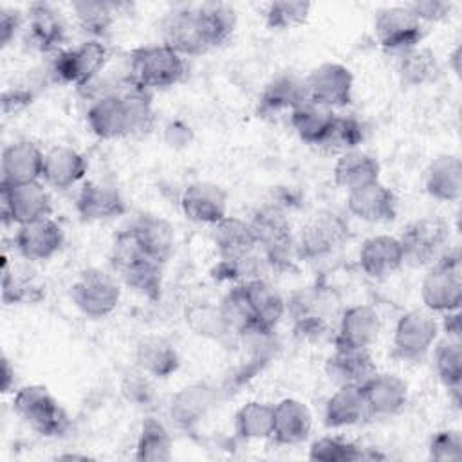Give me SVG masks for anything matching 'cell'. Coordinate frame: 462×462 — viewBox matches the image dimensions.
<instances>
[{
	"label": "cell",
	"instance_id": "cell-16",
	"mask_svg": "<svg viewBox=\"0 0 462 462\" xmlns=\"http://www.w3.org/2000/svg\"><path fill=\"white\" fill-rule=\"evenodd\" d=\"M161 34L162 43L184 58L209 51L197 7H180L168 13L161 22Z\"/></svg>",
	"mask_w": 462,
	"mask_h": 462
},
{
	"label": "cell",
	"instance_id": "cell-55",
	"mask_svg": "<svg viewBox=\"0 0 462 462\" xmlns=\"http://www.w3.org/2000/svg\"><path fill=\"white\" fill-rule=\"evenodd\" d=\"M446 337H455L460 339V309L451 310V312H444V321H442Z\"/></svg>",
	"mask_w": 462,
	"mask_h": 462
},
{
	"label": "cell",
	"instance_id": "cell-18",
	"mask_svg": "<svg viewBox=\"0 0 462 462\" xmlns=\"http://www.w3.org/2000/svg\"><path fill=\"white\" fill-rule=\"evenodd\" d=\"M43 155L32 141H14L7 144L0 159V186H18L42 180Z\"/></svg>",
	"mask_w": 462,
	"mask_h": 462
},
{
	"label": "cell",
	"instance_id": "cell-2",
	"mask_svg": "<svg viewBox=\"0 0 462 462\" xmlns=\"http://www.w3.org/2000/svg\"><path fill=\"white\" fill-rule=\"evenodd\" d=\"M110 263L125 285L157 301L162 292V265L146 256L134 242L128 229H123L112 245Z\"/></svg>",
	"mask_w": 462,
	"mask_h": 462
},
{
	"label": "cell",
	"instance_id": "cell-31",
	"mask_svg": "<svg viewBox=\"0 0 462 462\" xmlns=\"http://www.w3.org/2000/svg\"><path fill=\"white\" fill-rule=\"evenodd\" d=\"M312 430V413L305 402L298 399H282L273 406L271 439L280 446H294L303 442Z\"/></svg>",
	"mask_w": 462,
	"mask_h": 462
},
{
	"label": "cell",
	"instance_id": "cell-6",
	"mask_svg": "<svg viewBox=\"0 0 462 462\" xmlns=\"http://www.w3.org/2000/svg\"><path fill=\"white\" fill-rule=\"evenodd\" d=\"M249 222L254 229L260 254L265 258L267 265L280 271L291 269L294 258L298 256L291 220L287 215L276 206H263L253 215Z\"/></svg>",
	"mask_w": 462,
	"mask_h": 462
},
{
	"label": "cell",
	"instance_id": "cell-17",
	"mask_svg": "<svg viewBox=\"0 0 462 462\" xmlns=\"http://www.w3.org/2000/svg\"><path fill=\"white\" fill-rule=\"evenodd\" d=\"M253 312V336H269L287 310L280 291L263 278L240 283Z\"/></svg>",
	"mask_w": 462,
	"mask_h": 462
},
{
	"label": "cell",
	"instance_id": "cell-25",
	"mask_svg": "<svg viewBox=\"0 0 462 462\" xmlns=\"http://www.w3.org/2000/svg\"><path fill=\"white\" fill-rule=\"evenodd\" d=\"M27 40L40 52H60L67 40V27L60 11L47 4L36 2L27 9Z\"/></svg>",
	"mask_w": 462,
	"mask_h": 462
},
{
	"label": "cell",
	"instance_id": "cell-19",
	"mask_svg": "<svg viewBox=\"0 0 462 462\" xmlns=\"http://www.w3.org/2000/svg\"><path fill=\"white\" fill-rule=\"evenodd\" d=\"M63 244V229L51 217L16 226L13 245L16 253L29 262L49 260Z\"/></svg>",
	"mask_w": 462,
	"mask_h": 462
},
{
	"label": "cell",
	"instance_id": "cell-38",
	"mask_svg": "<svg viewBox=\"0 0 462 462\" xmlns=\"http://www.w3.org/2000/svg\"><path fill=\"white\" fill-rule=\"evenodd\" d=\"M336 116V110L307 99L289 114V119L292 130L303 143L319 146L327 137Z\"/></svg>",
	"mask_w": 462,
	"mask_h": 462
},
{
	"label": "cell",
	"instance_id": "cell-48",
	"mask_svg": "<svg viewBox=\"0 0 462 462\" xmlns=\"http://www.w3.org/2000/svg\"><path fill=\"white\" fill-rule=\"evenodd\" d=\"M365 139V128L359 119L352 116H336L327 137L319 144L325 152H336L345 153L350 150H356Z\"/></svg>",
	"mask_w": 462,
	"mask_h": 462
},
{
	"label": "cell",
	"instance_id": "cell-46",
	"mask_svg": "<svg viewBox=\"0 0 462 462\" xmlns=\"http://www.w3.org/2000/svg\"><path fill=\"white\" fill-rule=\"evenodd\" d=\"M433 365L439 379L448 390L462 386V345L460 339L444 337L435 345Z\"/></svg>",
	"mask_w": 462,
	"mask_h": 462
},
{
	"label": "cell",
	"instance_id": "cell-42",
	"mask_svg": "<svg viewBox=\"0 0 462 462\" xmlns=\"http://www.w3.org/2000/svg\"><path fill=\"white\" fill-rule=\"evenodd\" d=\"M117 7H121V4L99 0H81L72 4L78 25L94 40H103L110 32V27L116 22Z\"/></svg>",
	"mask_w": 462,
	"mask_h": 462
},
{
	"label": "cell",
	"instance_id": "cell-29",
	"mask_svg": "<svg viewBox=\"0 0 462 462\" xmlns=\"http://www.w3.org/2000/svg\"><path fill=\"white\" fill-rule=\"evenodd\" d=\"M76 211L83 222H101L121 217L126 211V202L117 188L88 180L76 197Z\"/></svg>",
	"mask_w": 462,
	"mask_h": 462
},
{
	"label": "cell",
	"instance_id": "cell-57",
	"mask_svg": "<svg viewBox=\"0 0 462 462\" xmlns=\"http://www.w3.org/2000/svg\"><path fill=\"white\" fill-rule=\"evenodd\" d=\"M460 56H462V49H460V45H457L453 49V52L449 54V63H451V69L457 76H460Z\"/></svg>",
	"mask_w": 462,
	"mask_h": 462
},
{
	"label": "cell",
	"instance_id": "cell-20",
	"mask_svg": "<svg viewBox=\"0 0 462 462\" xmlns=\"http://www.w3.org/2000/svg\"><path fill=\"white\" fill-rule=\"evenodd\" d=\"M381 332V318L379 312L366 305L357 303L341 310L334 345L336 346H356V348H370Z\"/></svg>",
	"mask_w": 462,
	"mask_h": 462
},
{
	"label": "cell",
	"instance_id": "cell-53",
	"mask_svg": "<svg viewBox=\"0 0 462 462\" xmlns=\"http://www.w3.org/2000/svg\"><path fill=\"white\" fill-rule=\"evenodd\" d=\"M144 375H146V374L137 368V374H132V375L125 381L123 392H125V395H126L130 401H135V402L148 401V395L152 393V390H150V384H148V381H146Z\"/></svg>",
	"mask_w": 462,
	"mask_h": 462
},
{
	"label": "cell",
	"instance_id": "cell-33",
	"mask_svg": "<svg viewBox=\"0 0 462 462\" xmlns=\"http://www.w3.org/2000/svg\"><path fill=\"white\" fill-rule=\"evenodd\" d=\"M88 170L87 159L70 146H52L43 155V184L54 189H67L78 184Z\"/></svg>",
	"mask_w": 462,
	"mask_h": 462
},
{
	"label": "cell",
	"instance_id": "cell-56",
	"mask_svg": "<svg viewBox=\"0 0 462 462\" xmlns=\"http://www.w3.org/2000/svg\"><path fill=\"white\" fill-rule=\"evenodd\" d=\"M14 386V366L7 359V356H2V392L7 393Z\"/></svg>",
	"mask_w": 462,
	"mask_h": 462
},
{
	"label": "cell",
	"instance_id": "cell-47",
	"mask_svg": "<svg viewBox=\"0 0 462 462\" xmlns=\"http://www.w3.org/2000/svg\"><path fill=\"white\" fill-rule=\"evenodd\" d=\"M186 323L197 336L206 339L220 341L231 332L224 321L220 307L208 301L189 305L186 309Z\"/></svg>",
	"mask_w": 462,
	"mask_h": 462
},
{
	"label": "cell",
	"instance_id": "cell-4",
	"mask_svg": "<svg viewBox=\"0 0 462 462\" xmlns=\"http://www.w3.org/2000/svg\"><path fill=\"white\" fill-rule=\"evenodd\" d=\"M339 298L330 287H309L291 296L287 310L292 316L294 330L305 337H319L337 325L341 310Z\"/></svg>",
	"mask_w": 462,
	"mask_h": 462
},
{
	"label": "cell",
	"instance_id": "cell-37",
	"mask_svg": "<svg viewBox=\"0 0 462 462\" xmlns=\"http://www.w3.org/2000/svg\"><path fill=\"white\" fill-rule=\"evenodd\" d=\"M368 415L365 395L361 386L345 384L327 399L325 424L328 428H346L363 422Z\"/></svg>",
	"mask_w": 462,
	"mask_h": 462
},
{
	"label": "cell",
	"instance_id": "cell-28",
	"mask_svg": "<svg viewBox=\"0 0 462 462\" xmlns=\"http://www.w3.org/2000/svg\"><path fill=\"white\" fill-rule=\"evenodd\" d=\"M375 372L377 366L370 354V348L334 345V352L325 363V374L336 386H361Z\"/></svg>",
	"mask_w": 462,
	"mask_h": 462
},
{
	"label": "cell",
	"instance_id": "cell-40",
	"mask_svg": "<svg viewBox=\"0 0 462 462\" xmlns=\"http://www.w3.org/2000/svg\"><path fill=\"white\" fill-rule=\"evenodd\" d=\"M43 298L42 285L34 280L27 269H16L11 265L9 256H2V300L5 305L36 303Z\"/></svg>",
	"mask_w": 462,
	"mask_h": 462
},
{
	"label": "cell",
	"instance_id": "cell-23",
	"mask_svg": "<svg viewBox=\"0 0 462 462\" xmlns=\"http://www.w3.org/2000/svg\"><path fill=\"white\" fill-rule=\"evenodd\" d=\"M217 390L208 383H191L173 393L168 408L171 422L180 430L197 428L215 408Z\"/></svg>",
	"mask_w": 462,
	"mask_h": 462
},
{
	"label": "cell",
	"instance_id": "cell-32",
	"mask_svg": "<svg viewBox=\"0 0 462 462\" xmlns=\"http://www.w3.org/2000/svg\"><path fill=\"white\" fill-rule=\"evenodd\" d=\"M211 240L220 260H233L258 251L254 229L249 220L226 215L211 226Z\"/></svg>",
	"mask_w": 462,
	"mask_h": 462
},
{
	"label": "cell",
	"instance_id": "cell-12",
	"mask_svg": "<svg viewBox=\"0 0 462 462\" xmlns=\"http://www.w3.org/2000/svg\"><path fill=\"white\" fill-rule=\"evenodd\" d=\"M439 323L428 310L404 312L393 328V356L402 361H420L435 345Z\"/></svg>",
	"mask_w": 462,
	"mask_h": 462
},
{
	"label": "cell",
	"instance_id": "cell-34",
	"mask_svg": "<svg viewBox=\"0 0 462 462\" xmlns=\"http://www.w3.org/2000/svg\"><path fill=\"white\" fill-rule=\"evenodd\" d=\"M424 188L435 200H458L462 197V162L458 155L444 153L435 157L426 168Z\"/></svg>",
	"mask_w": 462,
	"mask_h": 462
},
{
	"label": "cell",
	"instance_id": "cell-26",
	"mask_svg": "<svg viewBox=\"0 0 462 462\" xmlns=\"http://www.w3.org/2000/svg\"><path fill=\"white\" fill-rule=\"evenodd\" d=\"M348 211L365 222H390L397 215V197L381 180L346 193Z\"/></svg>",
	"mask_w": 462,
	"mask_h": 462
},
{
	"label": "cell",
	"instance_id": "cell-22",
	"mask_svg": "<svg viewBox=\"0 0 462 462\" xmlns=\"http://www.w3.org/2000/svg\"><path fill=\"white\" fill-rule=\"evenodd\" d=\"M370 417H392L408 402V384L397 374L375 372L361 384Z\"/></svg>",
	"mask_w": 462,
	"mask_h": 462
},
{
	"label": "cell",
	"instance_id": "cell-7",
	"mask_svg": "<svg viewBox=\"0 0 462 462\" xmlns=\"http://www.w3.org/2000/svg\"><path fill=\"white\" fill-rule=\"evenodd\" d=\"M404 263L410 267H430L449 247V226L444 218L428 215L410 222L401 236Z\"/></svg>",
	"mask_w": 462,
	"mask_h": 462
},
{
	"label": "cell",
	"instance_id": "cell-52",
	"mask_svg": "<svg viewBox=\"0 0 462 462\" xmlns=\"http://www.w3.org/2000/svg\"><path fill=\"white\" fill-rule=\"evenodd\" d=\"M406 7L413 13V16L420 23H424V22H442L453 11V4L446 2V0H417V2L406 4Z\"/></svg>",
	"mask_w": 462,
	"mask_h": 462
},
{
	"label": "cell",
	"instance_id": "cell-5",
	"mask_svg": "<svg viewBox=\"0 0 462 462\" xmlns=\"http://www.w3.org/2000/svg\"><path fill=\"white\" fill-rule=\"evenodd\" d=\"M13 410L42 437H61L70 428V417L43 384L18 388Z\"/></svg>",
	"mask_w": 462,
	"mask_h": 462
},
{
	"label": "cell",
	"instance_id": "cell-1",
	"mask_svg": "<svg viewBox=\"0 0 462 462\" xmlns=\"http://www.w3.org/2000/svg\"><path fill=\"white\" fill-rule=\"evenodd\" d=\"M188 72L186 58L164 43L143 45L128 54V83L146 92L173 87Z\"/></svg>",
	"mask_w": 462,
	"mask_h": 462
},
{
	"label": "cell",
	"instance_id": "cell-13",
	"mask_svg": "<svg viewBox=\"0 0 462 462\" xmlns=\"http://www.w3.org/2000/svg\"><path fill=\"white\" fill-rule=\"evenodd\" d=\"M374 32L383 49L402 52L420 45L424 38V23H420L406 5H392L375 13Z\"/></svg>",
	"mask_w": 462,
	"mask_h": 462
},
{
	"label": "cell",
	"instance_id": "cell-24",
	"mask_svg": "<svg viewBox=\"0 0 462 462\" xmlns=\"http://www.w3.org/2000/svg\"><path fill=\"white\" fill-rule=\"evenodd\" d=\"M309 99L305 78H300L292 72H280L273 76L263 87L256 114L260 117H274L282 112H292L301 103Z\"/></svg>",
	"mask_w": 462,
	"mask_h": 462
},
{
	"label": "cell",
	"instance_id": "cell-50",
	"mask_svg": "<svg viewBox=\"0 0 462 462\" xmlns=\"http://www.w3.org/2000/svg\"><path fill=\"white\" fill-rule=\"evenodd\" d=\"M312 4L303 0H276L265 9V23L273 31L294 29L307 22Z\"/></svg>",
	"mask_w": 462,
	"mask_h": 462
},
{
	"label": "cell",
	"instance_id": "cell-15",
	"mask_svg": "<svg viewBox=\"0 0 462 462\" xmlns=\"http://www.w3.org/2000/svg\"><path fill=\"white\" fill-rule=\"evenodd\" d=\"M87 125L96 137L105 141L134 135V121L125 94L108 92L97 96L87 110Z\"/></svg>",
	"mask_w": 462,
	"mask_h": 462
},
{
	"label": "cell",
	"instance_id": "cell-30",
	"mask_svg": "<svg viewBox=\"0 0 462 462\" xmlns=\"http://www.w3.org/2000/svg\"><path fill=\"white\" fill-rule=\"evenodd\" d=\"M128 231L137 247L157 263L164 265L173 254L175 229L166 218L155 215H141L128 227Z\"/></svg>",
	"mask_w": 462,
	"mask_h": 462
},
{
	"label": "cell",
	"instance_id": "cell-54",
	"mask_svg": "<svg viewBox=\"0 0 462 462\" xmlns=\"http://www.w3.org/2000/svg\"><path fill=\"white\" fill-rule=\"evenodd\" d=\"M20 23H22V16L18 11L7 9V7L0 9V43H2V47H7L11 43L16 31L20 29Z\"/></svg>",
	"mask_w": 462,
	"mask_h": 462
},
{
	"label": "cell",
	"instance_id": "cell-41",
	"mask_svg": "<svg viewBox=\"0 0 462 462\" xmlns=\"http://www.w3.org/2000/svg\"><path fill=\"white\" fill-rule=\"evenodd\" d=\"M171 437L166 426L155 419L146 417L141 424L135 442V460L139 462H166L171 458Z\"/></svg>",
	"mask_w": 462,
	"mask_h": 462
},
{
	"label": "cell",
	"instance_id": "cell-36",
	"mask_svg": "<svg viewBox=\"0 0 462 462\" xmlns=\"http://www.w3.org/2000/svg\"><path fill=\"white\" fill-rule=\"evenodd\" d=\"M379 161L359 148L341 153L332 170L334 182L346 193L379 180Z\"/></svg>",
	"mask_w": 462,
	"mask_h": 462
},
{
	"label": "cell",
	"instance_id": "cell-3",
	"mask_svg": "<svg viewBox=\"0 0 462 462\" xmlns=\"http://www.w3.org/2000/svg\"><path fill=\"white\" fill-rule=\"evenodd\" d=\"M420 300L430 312H451L462 301V254L458 247L448 251L428 267L420 282Z\"/></svg>",
	"mask_w": 462,
	"mask_h": 462
},
{
	"label": "cell",
	"instance_id": "cell-27",
	"mask_svg": "<svg viewBox=\"0 0 462 462\" xmlns=\"http://www.w3.org/2000/svg\"><path fill=\"white\" fill-rule=\"evenodd\" d=\"M361 271L375 280L386 278L404 265L402 247L397 236L374 235L368 236L357 253Z\"/></svg>",
	"mask_w": 462,
	"mask_h": 462
},
{
	"label": "cell",
	"instance_id": "cell-8",
	"mask_svg": "<svg viewBox=\"0 0 462 462\" xmlns=\"http://www.w3.org/2000/svg\"><path fill=\"white\" fill-rule=\"evenodd\" d=\"M108 58L110 51L106 43L103 40L88 38L56 54L52 61V76L60 83L85 88L97 79Z\"/></svg>",
	"mask_w": 462,
	"mask_h": 462
},
{
	"label": "cell",
	"instance_id": "cell-14",
	"mask_svg": "<svg viewBox=\"0 0 462 462\" xmlns=\"http://www.w3.org/2000/svg\"><path fill=\"white\" fill-rule=\"evenodd\" d=\"M309 99L332 110L346 106L352 101L354 76L352 70L336 61H325L310 70L305 78Z\"/></svg>",
	"mask_w": 462,
	"mask_h": 462
},
{
	"label": "cell",
	"instance_id": "cell-49",
	"mask_svg": "<svg viewBox=\"0 0 462 462\" xmlns=\"http://www.w3.org/2000/svg\"><path fill=\"white\" fill-rule=\"evenodd\" d=\"M226 325L231 332L251 334L253 332V312L245 292L240 283H235L218 303Z\"/></svg>",
	"mask_w": 462,
	"mask_h": 462
},
{
	"label": "cell",
	"instance_id": "cell-51",
	"mask_svg": "<svg viewBox=\"0 0 462 462\" xmlns=\"http://www.w3.org/2000/svg\"><path fill=\"white\" fill-rule=\"evenodd\" d=\"M430 457L439 462H451L462 457V435L458 430H440L430 439Z\"/></svg>",
	"mask_w": 462,
	"mask_h": 462
},
{
	"label": "cell",
	"instance_id": "cell-43",
	"mask_svg": "<svg viewBox=\"0 0 462 462\" xmlns=\"http://www.w3.org/2000/svg\"><path fill=\"white\" fill-rule=\"evenodd\" d=\"M235 431L242 440H263L273 433V404L249 401L235 413Z\"/></svg>",
	"mask_w": 462,
	"mask_h": 462
},
{
	"label": "cell",
	"instance_id": "cell-11",
	"mask_svg": "<svg viewBox=\"0 0 462 462\" xmlns=\"http://www.w3.org/2000/svg\"><path fill=\"white\" fill-rule=\"evenodd\" d=\"M0 213L5 224L14 226L49 218L52 213V199L42 180L0 186Z\"/></svg>",
	"mask_w": 462,
	"mask_h": 462
},
{
	"label": "cell",
	"instance_id": "cell-44",
	"mask_svg": "<svg viewBox=\"0 0 462 462\" xmlns=\"http://www.w3.org/2000/svg\"><path fill=\"white\" fill-rule=\"evenodd\" d=\"M309 458L318 462H356L366 458H383V455L339 437H319L310 444Z\"/></svg>",
	"mask_w": 462,
	"mask_h": 462
},
{
	"label": "cell",
	"instance_id": "cell-35",
	"mask_svg": "<svg viewBox=\"0 0 462 462\" xmlns=\"http://www.w3.org/2000/svg\"><path fill=\"white\" fill-rule=\"evenodd\" d=\"M135 366L150 377L166 379L179 370L180 357L177 348L161 336H144L135 345Z\"/></svg>",
	"mask_w": 462,
	"mask_h": 462
},
{
	"label": "cell",
	"instance_id": "cell-10",
	"mask_svg": "<svg viewBox=\"0 0 462 462\" xmlns=\"http://www.w3.org/2000/svg\"><path fill=\"white\" fill-rule=\"evenodd\" d=\"M70 300L83 316L101 319L116 310L121 300V287L112 274L92 267L81 271L74 280Z\"/></svg>",
	"mask_w": 462,
	"mask_h": 462
},
{
	"label": "cell",
	"instance_id": "cell-45",
	"mask_svg": "<svg viewBox=\"0 0 462 462\" xmlns=\"http://www.w3.org/2000/svg\"><path fill=\"white\" fill-rule=\"evenodd\" d=\"M204 34L208 38L209 49L220 47L233 38L236 29V13L226 4H204L197 7Z\"/></svg>",
	"mask_w": 462,
	"mask_h": 462
},
{
	"label": "cell",
	"instance_id": "cell-21",
	"mask_svg": "<svg viewBox=\"0 0 462 462\" xmlns=\"http://www.w3.org/2000/svg\"><path fill=\"white\" fill-rule=\"evenodd\" d=\"M182 213L197 224H217L227 215V191L215 182L197 180L180 195Z\"/></svg>",
	"mask_w": 462,
	"mask_h": 462
},
{
	"label": "cell",
	"instance_id": "cell-39",
	"mask_svg": "<svg viewBox=\"0 0 462 462\" xmlns=\"http://www.w3.org/2000/svg\"><path fill=\"white\" fill-rule=\"evenodd\" d=\"M397 72L401 83L406 87H424L433 83L440 74V65L430 47L415 45L399 52Z\"/></svg>",
	"mask_w": 462,
	"mask_h": 462
},
{
	"label": "cell",
	"instance_id": "cell-9",
	"mask_svg": "<svg viewBox=\"0 0 462 462\" xmlns=\"http://www.w3.org/2000/svg\"><path fill=\"white\" fill-rule=\"evenodd\" d=\"M350 236L346 220L330 209L314 213L294 236L298 260H319L339 249Z\"/></svg>",
	"mask_w": 462,
	"mask_h": 462
}]
</instances>
